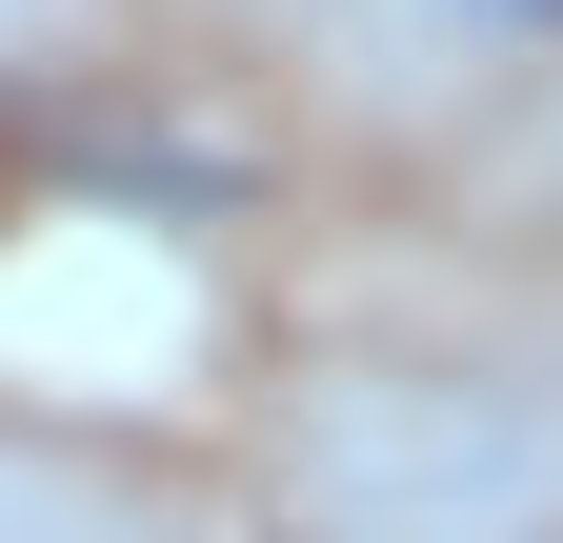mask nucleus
I'll use <instances>...</instances> for the list:
<instances>
[{
    "instance_id": "2",
    "label": "nucleus",
    "mask_w": 563,
    "mask_h": 543,
    "mask_svg": "<svg viewBox=\"0 0 563 543\" xmlns=\"http://www.w3.org/2000/svg\"><path fill=\"white\" fill-rule=\"evenodd\" d=\"M422 21H443V41H504V60H543V41H563V0H422Z\"/></svg>"
},
{
    "instance_id": "1",
    "label": "nucleus",
    "mask_w": 563,
    "mask_h": 543,
    "mask_svg": "<svg viewBox=\"0 0 563 543\" xmlns=\"http://www.w3.org/2000/svg\"><path fill=\"white\" fill-rule=\"evenodd\" d=\"M201 343V282L141 222H60V242H0V363L21 383H81V402H141Z\"/></svg>"
}]
</instances>
